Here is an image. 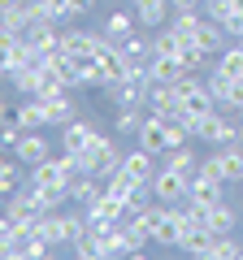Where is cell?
<instances>
[{"label":"cell","mask_w":243,"mask_h":260,"mask_svg":"<svg viewBox=\"0 0 243 260\" xmlns=\"http://www.w3.org/2000/svg\"><path fill=\"white\" fill-rule=\"evenodd\" d=\"M222 178L217 174H204V169H196V174L187 178V200H196V204H217L222 200Z\"/></svg>","instance_id":"9c48e42d"},{"label":"cell","mask_w":243,"mask_h":260,"mask_svg":"<svg viewBox=\"0 0 243 260\" xmlns=\"http://www.w3.org/2000/svg\"><path fill=\"white\" fill-rule=\"evenodd\" d=\"M135 30H139V18H135V13H126V9H117V13H109V18H104V39H113V44L131 39Z\"/></svg>","instance_id":"ffe728a7"},{"label":"cell","mask_w":243,"mask_h":260,"mask_svg":"<svg viewBox=\"0 0 243 260\" xmlns=\"http://www.w3.org/2000/svg\"><path fill=\"white\" fill-rule=\"evenodd\" d=\"M13 117L22 121V130H44V100L26 95L22 104H13Z\"/></svg>","instance_id":"44dd1931"},{"label":"cell","mask_w":243,"mask_h":260,"mask_svg":"<svg viewBox=\"0 0 243 260\" xmlns=\"http://www.w3.org/2000/svg\"><path fill=\"white\" fill-rule=\"evenodd\" d=\"M213 239H217V234H208V230H191L187 239H183V247H178V251L200 256V260H213Z\"/></svg>","instance_id":"cb8c5ba5"},{"label":"cell","mask_w":243,"mask_h":260,"mask_svg":"<svg viewBox=\"0 0 243 260\" xmlns=\"http://www.w3.org/2000/svg\"><path fill=\"white\" fill-rule=\"evenodd\" d=\"M78 165H83V174H100V178H109L113 169H122V152L113 148L109 135H96V139L87 143L83 152H78Z\"/></svg>","instance_id":"7a4b0ae2"},{"label":"cell","mask_w":243,"mask_h":260,"mask_svg":"<svg viewBox=\"0 0 243 260\" xmlns=\"http://www.w3.org/2000/svg\"><path fill=\"white\" fill-rule=\"evenodd\" d=\"M213 260H243V243L234 234H217L213 239Z\"/></svg>","instance_id":"83f0119b"},{"label":"cell","mask_w":243,"mask_h":260,"mask_svg":"<svg viewBox=\"0 0 243 260\" xmlns=\"http://www.w3.org/2000/svg\"><path fill=\"white\" fill-rule=\"evenodd\" d=\"M122 56H126V65H131V70H148V61H152V35H148V30H135V35L131 39H122Z\"/></svg>","instance_id":"8fae6325"},{"label":"cell","mask_w":243,"mask_h":260,"mask_svg":"<svg viewBox=\"0 0 243 260\" xmlns=\"http://www.w3.org/2000/svg\"><path fill=\"white\" fill-rule=\"evenodd\" d=\"M178 56H183V65H187L191 74H200V70H208V65H213V61H208V52H204V48L196 44V39H183Z\"/></svg>","instance_id":"d4e9b609"},{"label":"cell","mask_w":243,"mask_h":260,"mask_svg":"<svg viewBox=\"0 0 243 260\" xmlns=\"http://www.w3.org/2000/svg\"><path fill=\"white\" fill-rule=\"evenodd\" d=\"M9 5H18V0H0V13H5V9H9Z\"/></svg>","instance_id":"8d00e7d4"},{"label":"cell","mask_w":243,"mask_h":260,"mask_svg":"<svg viewBox=\"0 0 243 260\" xmlns=\"http://www.w3.org/2000/svg\"><path fill=\"white\" fill-rule=\"evenodd\" d=\"M148 113H157V117H183V95H178L174 83H152L148 87Z\"/></svg>","instance_id":"52a82bcc"},{"label":"cell","mask_w":243,"mask_h":260,"mask_svg":"<svg viewBox=\"0 0 243 260\" xmlns=\"http://www.w3.org/2000/svg\"><path fill=\"white\" fill-rule=\"evenodd\" d=\"M217 70L243 83V44H234V48H226V52H217Z\"/></svg>","instance_id":"484cf974"},{"label":"cell","mask_w":243,"mask_h":260,"mask_svg":"<svg viewBox=\"0 0 243 260\" xmlns=\"http://www.w3.org/2000/svg\"><path fill=\"white\" fill-rule=\"evenodd\" d=\"M135 139H139V148H148V152H169V148H165V117H157V113H148Z\"/></svg>","instance_id":"d6986e66"},{"label":"cell","mask_w":243,"mask_h":260,"mask_svg":"<svg viewBox=\"0 0 243 260\" xmlns=\"http://www.w3.org/2000/svg\"><path fill=\"white\" fill-rule=\"evenodd\" d=\"M9 251H13V221L0 217V256H9Z\"/></svg>","instance_id":"d6a6232c"},{"label":"cell","mask_w":243,"mask_h":260,"mask_svg":"<svg viewBox=\"0 0 243 260\" xmlns=\"http://www.w3.org/2000/svg\"><path fill=\"white\" fill-rule=\"evenodd\" d=\"M13 156H18V165H39V160H48L52 156V143L44 139V130H26V135H22L18 139V148H13Z\"/></svg>","instance_id":"ba28073f"},{"label":"cell","mask_w":243,"mask_h":260,"mask_svg":"<svg viewBox=\"0 0 243 260\" xmlns=\"http://www.w3.org/2000/svg\"><path fill=\"white\" fill-rule=\"evenodd\" d=\"M104 44H109L104 30L100 35H92V30H61V52H70V56H96Z\"/></svg>","instance_id":"30bf717a"},{"label":"cell","mask_w":243,"mask_h":260,"mask_svg":"<svg viewBox=\"0 0 243 260\" xmlns=\"http://www.w3.org/2000/svg\"><path fill=\"white\" fill-rule=\"evenodd\" d=\"M100 191H104V178L100 174H78L74 182H70V195H74L78 204H92Z\"/></svg>","instance_id":"603a6c76"},{"label":"cell","mask_w":243,"mask_h":260,"mask_svg":"<svg viewBox=\"0 0 243 260\" xmlns=\"http://www.w3.org/2000/svg\"><path fill=\"white\" fill-rule=\"evenodd\" d=\"M92 9H96V0H70V13H74V18H87Z\"/></svg>","instance_id":"836d02e7"},{"label":"cell","mask_w":243,"mask_h":260,"mask_svg":"<svg viewBox=\"0 0 243 260\" xmlns=\"http://www.w3.org/2000/svg\"><path fill=\"white\" fill-rule=\"evenodd\" d=\"M96 135H100V130H96L92 121L74 117V121H70V126H61V148H66V152H74V156H78V152H83L87 143L96 139Z\"/></svg>","instance_id":"9a60e30c"},{"label":"cell","mask_w":243,"mask_h":260,"mask_svg":"<svg viewBox=\"0 0 243 260\" xmlns=\"http://www.w3.org/2000/svg\"><path fill=\"white\" fill-rule=\"evenodd\" d=\"M222 39H226V30H222V22H213V18H204V22H200V26H196V44L204 48L208 56H217V52H222Z\"/></svg>","instance_id":"7402d4cb"},{"label":"cell","mask_w":243,"mask_h":260,"mask_svg":"<svg viewBox=\"0 0 243 260\" xmlns=\"http://www.w3.org/2000/svg\"><path fill=\"white\" fill-rule=\"evenodd\" d=\"M143 117H148L143 109H117V135H139Z\"/></svg>","instance_id":"f546056e"},{"label":"cell","mask_w":243,"mask_h":260,"mask_svg":"<svg viewBox=\"0 0 243 260\" xmlns=\"http://www.w3.org/2000/svg\"><path fill=\"white\" fill-rule=\"evenodd\" d=\"M152 200H161V204L187 200V174H178L174 165H161L157 174H152Z\"/></svg>","instance_id":"8992f818"},{"label":"cell","mask_w":243,"mask_h":260,"mask_svg":"<svg viewBox=\"0 0 243 260\" xmlns=\"http://www.w3.org/2000/svg\"><path fill=\"white\" fill-rule=\"evenodd\" d=\"M26 44L35 48L39 56H48L56 44H61V30H56V22H48V18H35V22H31V30H26Z\"/></svg>","instance_id":"5bb4252c"},{"label":"cell","mask_w":243,"mask_h":260,"mask_svg":"<svg viewBox=\"0 0 243 260\" xmlns=\"http://www.w3.org/2000/svg\"><path fill=\"white\" fill-rule=\"evenodd\" d=\"M13 87H18L22 95H35L39 91V65H26V70H18V74H9Z\"/></svg>","instance_id":"1f68e13d"},{"label":"cell","mask_w":243,"mask_h":260,"mask_svg":"<svg viewBox=\"0 0 243 260\" xmlns=\"http://www.w3.org/2000/svg\"><path fill=\"white\" fill-rule=\"evenodd\" d=\"M165 165H174L178 169V174H196V169H200V156H196V152H191L187 148V143H183V148H174V152H169V156H165Z\"/></svg>","instance_id":"4316f807"},{"label":"cell","mask_w":243,"mask_h":260,"mask_svg":"<svg viewBox=\"0 0 243 260\" xmlns=\"http://www.w3.org/2000/svg\"><path fill=\"white\" fill-rule=\"evenodd\" d=\"M239 186H243V182H239Z\"/></svg>","instance_id":"ab89813d"},{"label":"cell","mask_w":243,"mask_h":260,"mask_svg":"<svg viewBox=\"0 0 243 260\" xmlns=\"http://www.w3.org/2000/svg\"><path fill=\"white\" fill-rule=\"evenodd\" d=\"M5 113H13V104L5 100V91H0V117H5Z\"/></svg>","instance_id":"d590c367"},{"label":"cell","mask_w":243,"mask_h":260,"mask_svg":"<svg viewBox=\"0 0 243 260\" xmlns=\"http://www.w3.org/2000/svg\"><path fill=\"white\" fill-rule=\"evenodd\" d=\"M243 217L234 213L226 200H217V204H204V230L208 234H234V225H239Z\"/></svg>","instance_id":"7c38bea8"},{"label":"cell","mask_w":243,"mask_h":260,"mask_svg":"<svg viewBox=\"0 0 243 260\" xmlns=\"http://www.w3.org/2000/svg\"><path fill=\"white\" fill-rule=\"evenodd\" d=\"M13 191H18V165L5 160V152H0V200H9Z\"/></svg>","instance_id":"4dcf8cb0"},{"label":"cell","mask_w":243,"mask_h":260,"mask_svg":"<svg viewBox=\"0 0 243 260\" xmlns=\"http://www.w3.org/2000/svg\"><path fill=\"white\" fill-rule=\"evenodd\" d=\"M239 135H243V121L230 117L226 109H208V113H200V117H191V139H204V143H213V148L239 143Z\"/></svg>","instance_id":"6da1fadb"},{"label":"cell","mask_w":243,"mask_h":260,"mask_svg":"<svg viewBox=\"0 0 243 260\" xmlns=\"http://www.w3.org/2000/svg\"><path fill=\"white\" fill-rule=\"evenodd\" d=\"M200 169L204 174H217L222 182H243V143H226L222 152L200 160Z\"/></svg>","instance_id":"3957f363"},{"label":"cell","mask_w":243,"mask_h":260,"mask_svg":"<svg viewBox=\"0 0 243 260\" xmlns=\"http://www.w3.org/2000/svg\"><path fill=\"white\" fill-rule=\"evenodd\" d=\"M169 13H174L169 0H135V18H139L143 30H161L169 22Z\"/></svg>","instance_id":"4fadbf2b"},{"label":"cell","mask_w":243,"mask_h":260,"mask_svg":"<svg viewBox=\"0 0 243 260\" xmlns=\"http://www.w3.org/2000/svg\"><path fill=\"white\" fill-rule=\"evenodd\" d=\"M234 117H239V121H243V109H239V113H234Z\"/></svg>","instance_id":"74e56055"},{"label":"cell","mask_w":243,"mask_h":260,"mask_svg":"<svg viewBox=\"0 0 243 260\" xmlns=\"http://www.w3.org/2000/svg\"><path fill=\"white\" fill-rule=\"evenodd\" d=\"M39 13H44L48 22H56V26L74 22V13H70V0H39Z\"/></svg>","instance_id":"f1b7e54d"},{"label":"cell","mask_w":243,"mask_h":260,"mask_svg":"<svg viewBox=\"0 0 243 260\" xmlns=\"http://www.w3.org/2000/svg\"><path fill=\"white\" fill-rule=\"evenodd\" d=\"M191 230H200V225H191V217L183 213L178 204H165V217H161L152 243H161V247H183V239H187Z\"/></svg>","instance_id":"277c9868"},{"label":"cell","mask_w":243,"mask_h":260,"mask_svg":"<svg viewBox=\"0 0 243 260\" xmlns=\"http://www.w3.org/2000/svg\"><path fill=\"white\" fill-rule=\"evenodd\" d=\"M74 117H78V109H74V95H52V100H44V126L61 130V126H70Z\"/></svg>","instance_id":"2e32d148"},{"label":"cell","mask_w":243,"mask_h":260,"mask_svg":"<svg viewBox=\"0 0 243 260\" xmlns=\"http://www.w3.org/2000/svg\"><path fill=\"white\" fill-rule=\"evenodd\" d=\"M183 74H191L187 65H183V56H152L148 61V78L152 83H178Z\"/></svg>","instance_id":"ac0fdd59"},{"label":"cell","mask_w":243,"mask_h":260,"mask_svg":"<svg viewBox=\"0 0 243 260\" xmlns=\"http://www.w3.org/2000/svg\"><path fill=\"white\" fill-rule=\"evenodd\" d=\"M239 230H243V221H239Z\"/></svg>","instance_id":"f35d334b"},{"label":"cell","mask_w":243,"mask_h":260,"mask_svg":"<svg viewBox=\"0 0 243 260\" xmlns=\"http://www.w3.org/2000/svg\"><path fill=\"white\" fill-rule=\"evenodd\" d=\"M169 5H174V9H200L204 0H169Z\"/></svg>","instance_id":"e575fe53"},{"label":"cell","mask_w":243,"mask_h":260,"mask_svg":"<svg viewBox=\"0 0 243 260\" xmlns=\"http://www.w3.org/2000/svg\"><path fill=\"white\" fill-rule=\"evenodd\" d=\"M208 91H213L217 109H226V113H239L243 109V83L230 78V74H222L217 65H213V74H208Z\"/></svg>","instance_id":"5b68a950"},{"label":"cell","mask_w":243,"mask_h":260,"mask_svg":"<svg viewBox=\"0 0 243 260\" xmlns=\"http://www.w3.org/2000/svg\"><path fill=\"white\" fill-rule=\"evenodd\" d=\"M157 152H148V148H135V152H126V156H122V169H126V174L131 178H139V182H152V174H157Z\"/></svg>","instance_id":"e0dca14e"}]
</instances>
